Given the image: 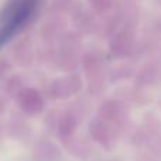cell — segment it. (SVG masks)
<instances>
[{
    "label": "cell",
    "instance_id": "obj_1",
    "mask_svg": "<svg viewBox=\"0 0 161 161\" xmlns=\"http://www.w3.org/2000/svg\"><path fill=\"white\" fill-rule=\"evenodd\" d=\"M36 2L37 0H20L14 6L3 27L0 28V47H3L11 37H14L21 30V27L30 19L31 13L36 7Z\"/></svg>",
    "mask_w": 161,
    "mask_h": 161
}]
</instances>
